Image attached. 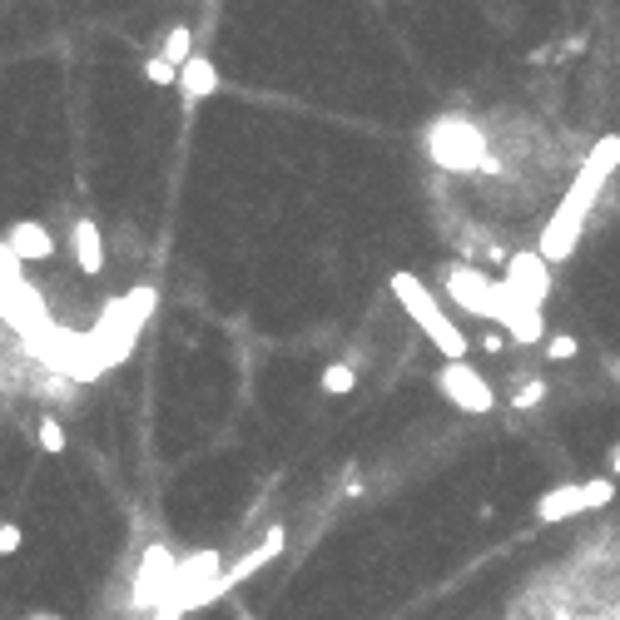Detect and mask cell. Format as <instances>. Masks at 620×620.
Wrapping results in <instances>:
<instances>
[{
	"label": "cell",
	"instance_id": "7",
	"mask_svg": "<svg viewBox=\"0 0 620 620\" xmlns=\"http://www.w3.org/2000/svg\"><path fill=\"white\" fill-rule=\"evenodd\" d=\"M5 258L45 263V258H55V234H50L40 219H15V224L5 229Z\"/></svg>",
	"mask_w": 620,
	"mask_h": 620
},
{
	"label": "cell",
	"instance_id": "26",
	"mask_svg": "<svg viewBox=\"0 0 620 620\" xmlns=\"http://www.w3.org/2000/svg\"><path fill=\"white\" fill-rule=\"evenodd\" d=\"M616 40H620V35H616Z\"/></svg>",
	"mask_w": 620,
	"mask_h": 620
},
{
	"label": "cell",
	"instance_id": "16",
	"mask_svg": "<svg viewBox=\"0 0 620 620\" xmlns=\"http://www.w3.org/2000/svg\"><path fill=\"white\" fill-rule=\"evenodd\" d=\"M35 442H40V452H50V457H60V452H65V442H70V437H65V427H60V422H55V417H45V422H40V427H35Z\"/></svg>",
	"mask_w": 620,
	"mask_h": 620
},
{
	"label": "cell",
	"instance_id": "22",
	"mask_svg": "<svg viewBox=\"0 0 620 620\" xmlns=\"http://www.w3.org/2000/svg\"><path fill=\"white\" fill-rule=\"evenodd\" d=\"M606 472H611V477H620V442L611 447V452H606Z\"/></svg>",
	"mask_w": 620,
	"mask_h": 620
},
{
	"label": "cell",
	"instance_id": "18",
	"mask_svg": "<svg viewBox=\"0 0 620 620\" xmlns=\"http://www.w3.org/2000/svg\"><path fill=\"white\" fill-rule=\"evenodd\" d=\"M616 501V477H591L586 482V506L591 511H601V506H611Z\"/></svg>",
	"mask_w": 620,
	"mask_h": 620
},
{
	"label": "cell",
	"instance_id": "3",
	"mask_svg": "<svg viewBox=\"0 0 620 620\" xmlns=\"http://www.w3.org/2000/svg\"><path fill=\"white\" fill-rule=\"evenodd\" d=\"M392 293H397V303L407 308V318L422 328V338L442 353V363H467V353H472L467 333L447 318V308L437 303V293H432L417 273H392Z\"/></svg>",
	"mask_w": 620,
	"mask_h": 620
},
{
	"label": "cell",
	"instance_id": "23",
	"mask_svg": "<svg viewBox=\"0 0 620 620\" xmlns=\"http://www.w3.org/2000/svg\"><path fill=\"white\" fill-rule=\"evenodd\" d=\"M35 620H55V616H35Z\"/></svg>",
	"mask_w": 620,
	"mask_h": 620
},
{
	"label": "cell",
	"instance_id": "12",
	"mask_svg": "<svg viewBox=\"0 0 620 620\" xmlns=\"http://www.w3.org/2000/svg\"><path fill=\"white\" fill-rule=\"evenodd\" d=\"M159 55H164L169 65H179V70H184V65L194 60V30H189V25H169V30H164V50H159Z\"/></svg>",
	"mask_w": 620,
	"mask_h": 620
},
{
	"label": "cell",
	"instance_id": "10",
	"mask_svg": "<svg viewBox=\"0 0 620 620\" xmlns=\"http://www.w3.org/2000/svg\"><path fill=\"white\" fill-rule=\"evenodd\" d=\"M283 541H288V531H283V526L273 521V526L263 531V546H253V551H248L244 561H234V566H229V576H224V591H229V586H239V581H248L253 571H263L268 561H278V551H283Z\"/></svg>",
	"mask_w": 620,
	"mask_h": 620
},
{
	"label": "cell",
	"instance_id": "15",
	"mask_svg": "<svg viewBox=\"0 0 620 620\" xmlns=\"http://www.w3.org/2000/svg\"><path fill=\"white\" fill-rule=\"evenodd\" d=\"M124 303H129V313H134L139 323H149V318H154L159 293H154V283H139V288H129V293H124Z\"/></svg>",
	"mask_w": 620,
	"mask_h": 620
},
{
	"label": "cell",
	"instance_id": "20",
	"mask_svg": "<svg viewBox=\"0 0 620 620\" xmlns=\"http://www.w3.org/2000/svg\"><path fill=\"white\" fill-rule=\"evenodd\" d=\"M15 551H20V526L5 521V526H0V556H15Z\"/></svg>",
	"mask_w": 620,
	"mask_h": 620
},
{
	"label": "cell",
	"instance_id": "24",
	"mask_svg": "<svg viewBox=\"0 0 620 620\" xmlns=\"http://www.w3.org/2000/svg\"><path fill=\"white\" fill-rule=\"evenodd\" d=\"M616 372H620V358H616Z\"/></svg>",
	"mask_w": 620,
	"mask_h": 620
},
{
	"label": "cell",
	"instance_id": "13",
	"mask_svg": "<svg viewBox=\"0 0 620 620\" xmlns=\"http://www.w3.org/2000/svg\"><path fill=\"white\" fill-rule=\"evenodd\" d=\"M323 392H328V397L358 392V372H353V363H328V368H323Z\"/></svg>",
	"mask_w": 620,
	"mask_h": 620
},
{
	"label": "cell",
	"instance_id": "9",
	"mask_svg": "<svg viewBox=\"0 0 620 620\" xmlns=\"http://www.w3.org/2000/svg\"><path fill=\"white\" fill-rule=\"evenodd\" d=\"M591 506H586V482H561V487H551L546 496H536V521H571V516H586Z\"/></svg>",
	"mask_w": 620,
	"mask_h": 620
},
{
	"label": "cell",
	"instance_id": "17",
	"mask_svg": "<svg viewBox=\"0 0 620 620\" xmlns=\"http://www.w3.org/2000/svg\"><path fill=\"white\" fill-rule=\"evenodd\" d=\"M144 80L149 85H179V65H169L164 55H149L144 60Z\"/></svg>",
	"mask_w": 620,
	"mask_h": 620
},
{
	"label": "cell",
	"instance_id": "14",
	"mask_svg": "<svg viewBox=\"0 0 620 620\" xmlns=\"http://www.w3.org/2000/svg\"><path fill=\"white\" fill-rule=\"evenodd\" d=\"M506 402L521 407V412H526V407H541V402H546V382H541V377H516V387H511Z\"/></svg>",
	"mask_w": 620,
	"mask_h": 620
},
{
	"label": "cell",
	"instance_id": "6",
	"mask_svg": "<svg viewBox=\"0 0 620 620\" xmlns=\"http://www.w3.org/2000/svg\"><path fill=\"white\" fill-rule=\"evenodd\" d=\"M501 288H506L511 298L541 308L546 293H551V263L541 258V248H521V253H511V258H506V273H501Z\"/></svg>",
	"mask_w": 620,
	"mask_h": 620
},
{
	"label": "cell",
	"instance_id": "19",
	"mask_svg": "<svg viewBox=\"0 0 620 620\" xmlns=\"http://www.w3.org/2000/svg\"><path fill=\"white\" fill-rule=\"evenodd\" d=\"M576 353H581V343H576L571 333H556V338H546V358H551V363H571Z\"/></svg>",
	"mask_w": 620,
	"mask_h": 620
},
{
	"label": "cell",
	"instance_id": "8",
	"mask_svg": "<svg viewBox=\"0 0 620 620\" xmlns=\"http://www.w3.org/2000/svg\"><path fill=\"white\" fill-rule=\"evenodd\" d=\"M70 258H75V268L85 278H100L105 273V234H100L95 219H75V229H70Z\"/></svg>",
	"mask_w": 620,
	"mask_h": 620
},
{
	"label": "cell",
	"instance_id": "2",
	"mask_svg": "<svg viewBox=\"0 0 620 620\" xmlns=\"http://www.w3.org/2000/svg\"><path fill=\"white\" fill-rule=\"evenodd\" d=\"M422 154L447 169V174H477L492 169V149H487V129L467 115H437L422 129Z\"/></svg>",
	"mask_w": 620,
	"mask_h": 620
},
{
	"label": "cell",
	"instance_id": "25",
	"mask_svg": "<svg viewBox=\"0 0 620 620\" xmlns=\"http://www.w3.org/2000/svg\"><path fill=\"white\" fill-rule=\"evenodd\" d=\"M209 5H219V0H209Z\"/></svg>",
	"mask_w": 620,
	"mask_h": 620
},
{
	"label": "cell",
	"instance_id": "1",
	"mask_svg": "<svg viewBox=\"0 0 620 620\" xmlns=\"http://www.w3.org/2000/svg\"><path fill=\"white\" fill-rule=\"evenodd\" d=\"M616 169H620V134H606V139H596V149L576 169L571 194L561 199V209L551 214V224L541 234V258L546 263H561V258L576 253V239H581V229H586V219H591V209H596V199H601V189H606V179Z\"/></svg>",
	"mask_w": 620,
	"mask_h": 620
},
{
	"label": "cell",
	"instance_id": "21",
	"mask_svg": "<svg viewBox=\"0 0 620 620\" xmlns=\"http://www.w3.org/2000/svg\"><path fill=\"white\" fill-rule=\"evenodd\" d=\"M506 348H511V338H506V333H501V328H496V333H487V338H482V353H506Z\"/></svg>",
	"mask_w": 620,
	"mask_h": 620
},
{
	"label": "cell",
	"instance_id": "11",
	"mask_svg": "<svg viewBox=\"0 0 620 620\" xmlns=\"http://www.w3.org/2000/svg\"><path fill=\"white\" fill-rule=\"evenodd\" d=\"M179 95H184L189 105H199V100L219 95V65H214L209 55H194V60L179 70Z\"/></svg>",
	"mask_w": 620,
	"mask_h": 620
},
{
	"label": "cell",
	"instance_id": "4",
	"mask_svg": "<svg viewBox=\"0 0 620 620\" xmlns=\"http://www.w3.org/2000/svg\"><path fill=\"white\" fill-rule=\"evenodd\" d=\"M437 392H442L457 412H472V417H482V412H492L496 407L492 382L472 368V363H442V372H437Z\"/></svg>",
	"mask_w": 620,
	"mask_h": 620
},
{
	"label": "cell",
	"instance_id": "5",
	"mask_svg": "<svg viewBox=\"0 0 620 620\" xmlns=\"http://www.w3.org/2000/svg\"><path fill=\"white\" fill-rule=\"evenodd\" d=\"M442 288H447V298H452L462 313L492 323V298H496L492 273H482V268H472V263H447V268H442Z\"/></svg>",
	"mask_w": 620,
	"mask_h": 620
}]
</instances>
